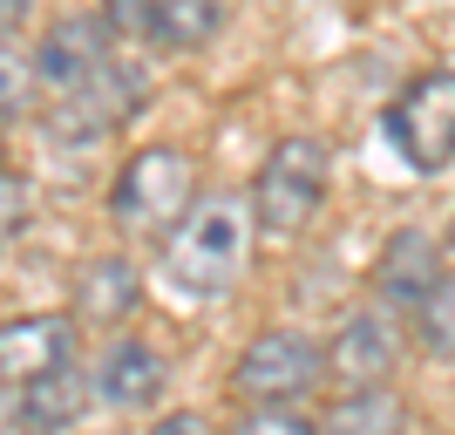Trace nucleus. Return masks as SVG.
Masks as SVG:
<instances>
[{
	"label": "nucleus",
	"mask_w": 455,
	"mask_h": 435,
	"mask_svg": "<svg viewBox=\"0 0 455 435\" xmlns=\"http://www.w3.org/2000/svg\"><path fill=\"white\" fill-rule=\"evenodd\" d=\"M197 164L177 143H143L136 157H123V171L109 184V225L136 246H164L190 205H197Z\"/></svg>",
	"instance_id": "obj_2"
},
{
	"label": "nucleus",
	"mask_w": 455,
	"mask_h": 435,
	"mask_svg": "<svg viewBox=\"0 0 455 435\" xmlns=\"http://www.w3.org/2000/svg\"><path fill=\"white\" fill-rule=\"evenodd\" d=\"M0 157H7V143H0Z\"/></svg>",
	"instance_id": "obj_24"
},
{
	"label": "nucleus",
	"mask_w": 455,
	"mask_h": 435,
	"mask_svg": "<svg viewBox=\"0 0 455 435\" xmlns=\"http://www.w3.org/2000/svg\"><path fill=\"white\" fill-rule=\"evenodd\" d=\"M380 130L415 177H442L455 164V68H428L387 102Z\"/></svg>",
	"instance_id": "obj_6"
},
{
	"label": "nucleus",
	"mask_w": 455,
	"mask_h": 435,
	"mask_svg": "<svg viewBox=\"0 0 455 435\" xmlns=\"http://www.w3.org/2000/svg\"><path fill=\"white\" fill-rule=\"evenodd\" d=\"M76 360V320L68 313H20L0 320V388H28V381L55 375Z\"/></svg>",
	"instance_id": "obj_9"
},
{
	"label": "nucleus",
	"mask_w": 455,
	"mask_h": 435,
	"mask_svg": "<svg viewBox=\"0 0 455 435\" xmlns=\"http://www.w3.org/2000/svg\"><path fill=\"white\" fill-rule=\"evenodd\" d=\"M28 55H35V82L48 95H61L109 61V28H102V14H55Z\"/></svg>",
	"instance_id": "obj_7"
},
{
	"label": "nucleus",
	"mask_w": 455,
	"mask_h": 435,
	"mask_svg": "<svg viewBox=\"0 0 455 435\" xmlns=\"http://www.w3.org/2000/svg\"><path fill=\"white\" fill-rule=\"evenodd\" d=\"M231 435H320V422H306L299 408H245Z\"/></svg>",
	"instance_id": "obj_20"
},
{
	"label": "nucleus",
	"mask_w": 455,
	"mask_h": 435,
	"mask_svg": "<svg viewBox=\"0 0 455 435\" xmlns=\"http://www.w3.org/2000/svg\"><path fill=\"white\" fill-rule=\"evenodd\" d=\"M150 435H211V422H204V415H190V408H177V415H164Z\"/></svg>",
	"instance_id": "obj_21"
},
{
	"label": "nucleus",
	"mask_w": 455,
	"mask_h": 435,
	"mask_svg": "<svg viewBox=\"0 0 455 435\" xmlns=\"http://www.w3.org/2000/svg\"><path fill=\"white\" fill-rule=\"evenodd\" d=\"M89 408H95V375H82L76 360H68V367H55V375H41V381L20 388L14 415H20L28 435H68Z\"/></svg>",
	"instance_id": "obj_12"
},
{
	"label": "nucleus",
	"mask_w": 455,
	"mask_h": 435,
	"mask_svg": "<svg viewBox=\"0 0 455 435\" xmlns=\"http://www.w3.org/2000/svg\"><path fill=\"white\" fill-rule=\"evenodd\" d=\"M326 381V347L299 326H266L231 367V395L245 408H299Z\"/></svg>",
	"instance_id": "obj_5"
},
{
	"label": "nucleus",
	"mask_w": 455,
	"mask_h": 435,
	"mask_svg": "<svg viewBox=\"0 0 455 435\" xmlns=\"http://www.w3.org/2000/svg\"><path fill=\"white\" fill-rule=\"evenodd\" d=\"M251 238H259V218H251L245 190H204V197L177 218V231L156 246V259H164V279H171L177 293H190V300H225L251 265Z\"/></svg>",
	"instance_id": "obj_1"
},
{
	"label": "nucleus",
	"mask_w": 455,
	"mask_h": 435,
	"mask_svg": "<svg viewBox=\"0 0 455 435\" xmlns=\"http://www.w3.org/2000/svg\"><path fill=\"white\" fill-rule=\"evenodd\" d=\"M320 435H408V408L395 388H340L320 415Z\"/></svg>",
	"instance_id": "obj_14"
},
{
	"label": "nucleus",
	"mask_w": 455,
	"mask_h": 435,
	"mask_svg": "<svg viewBox=\"0 0 455 435\" xmlns=\"http://www.w3.org/2000/svg\"><path fill=\"white\" fill-rule=\"evenodd\" d=\"M449 246H455V218H449Z\"/></svg>",
	"instance_id": "obj_23"
},
{
	"label": "nucleus",
	"mask_w": 455,
	"mask_h": 435,
	"mask_svg": "<svg viewBox=\"0 0 455 435\" xmlns=\"http://www.w3.org/2000/svg\"><path fill=\"white\" fill-rule=\"evenodd\" d=\"M143 95H150V76L136 68V61L109 55L102 68H95L89 82H76V89H61L48 109H41V130L55 136V143H68V150H89V143H102V136H116L123 123H130L136 109H143Z\"/></svg>",
	"instance_id": "obj_4"
},
{
	"label": "nucleus",
	"mask_w": 455,
	"mask_h": 435,
	"mask_svg": "<svg viewBox=\"0 0 455 435\" xmlns=\"http://www.w3.org/2000/svg\"><path fill=\"white\" fill-rule=\"evenodd\" d=\"M164 381H171V367H164V354H156L143 334H116L109 354H102V367H95V401L136 415V408H156Z\"/></svg>",
	"instance_id": "obj_11"
},
{
	"label": "nucleus",
	"mask_w": 455,
	"mask_h": 435,
	"mask_svg": "<svg viewBox=\"0 0 455 435\" xmlns=\"http://www.w3.org/2000/svg\"><path fill=\"white\" fill-rule=\"evenodd\" d=\"M326 177H333V150L320 136H285L272 143L259 177H251V218L272 238H299L326 205Z\"/></svg>",
	"instance_id": "obj_3"
},
{
	"label": "nucleus",
	"mask_w": 455,
	"mask_h": 435,
	"mask_svg": "<svg viewBox=\"0 0 455 435\" xmlns=\"http://www.w3.org/2000/svg\"><path fill=\"white\" fill-rule=\"evenodd\" d=\"M415 341H421V354L455 360V265L435 279V293L415 306Z\"/></svg>",
	"instance_id": "obj_16"
},
{
	"label": "nucleus",
	"mask_w": 455,
	"mask_h": 435,
	"mask_svg": "<svg viewBox=\"0 0 455 435\" xmlns=\"http://www.w3.org/2000/svg\"><path fill=\"white\" fill-rule=\"evenodd\" d=\"M395 360H401V334L387 326V313L361 306L326 341V381H340V388H387Z\"/></svg>",
	"instance_id": "obj_8"
},
{
	"label": "nucleus",
	"mask_w": 455,
	"mask_h": 435,
	"mask_svg": "<svg viewBox=\"0 0 455 435\" xmlns=\"http://www.w3.org/2000/svg\"><path fill=\"white\" fill-rule=\"evenodd\" d=\"M143 306V279L130 259H89L76 272V320L82 326H123Z\"/></svg>",
	"instance_id": "obj_13"
},
{
	"label": "nucleus",
	"mask_w": 455,
	"mask_h": 435,
	"mask_svg": "<svg viewBox=\"0 0 455 435\" xmlns=\"http://www.w3.org/2000/svg\"><path fill=\"white\" fill-rule=\"evenodd\" d=\"M28 89H41V82H35V55H20V48H7V41H0V116L20 109V102H28Z\"/></svg>",
	"instance_id": "obj_19"
},
{
	"label": "nucleus",
	"mask_w": 455,
	"mask_h": 435,
	"mask_svg": "<svg viewBox=\"0 0 455 435\" xmlns=\"http://www.w3.org/2000/svg\"><path fill=\"white\" fill-rule=\"evenodd\" d=\"M449 272L442 265V246L428 238V231H395L387 246H380V259H374V293H380V306L387 313H415L428 293H435V279Z\"/></svg>",
	"instance_id": "obj_10"
},
{
	"label": "nucleus",
	"mask_w": 455,
	"mask_h": 435,
	"mask_svg": "<svg viewBox=\"0 0 455 435\" xmlns=\"http://www.w3.org/2000/svg\"><path fill=\"white\" fill-rule=\"evenodd\" d=\"M102 28H109V41H150L156 0H102Z\"/></svg>",
	"instance_id": "obj_18"
},
{
	"label": "nucleus",
	"mask_w": 455,
	"mask_h": 435,
	"mask_svg": "<svg viewBox=\"0 0 455 435\" xmlns=\"http://www.w3.org/2000/svg\"><path fill=\"white\" fill-rule=\"evenodd\" d=\"M28 7H35V0H0V41H7L20 20H28Z\"/></svg>",
	"instance_id": "obj_22"
},
{
	"label": "nucleus",
	"mask_w": 455,
	"mask_h": 435,
	"mask_svg": "<svg viewBox=\"0 0 455 435\" xmlns=\"http://www.w3.org/2000/svg\"><path fill=\"white\" fill-rule=\"evenodd\" d=\"M225 14H231V0H156L150 41L164 55H197V48H211L225 35Z\"/></svg>",
	"instance_id": "obj_15"
},
{
	"label": "nucleus",
	"mask_w": 455,
	"mask_h": 435,
	"mask_svg": "<svg viewBox=\"0 0 455 435\" xmlns=\"http://www.w3.org/2000/svg\"><path fill=\"white\" fill-rule=\"evenodd\" d=\"M28 225H35V184L14 171H0V259L28 238Z\"/></svg>",
	"instance_id": "obj_17"
}]
</instances>
